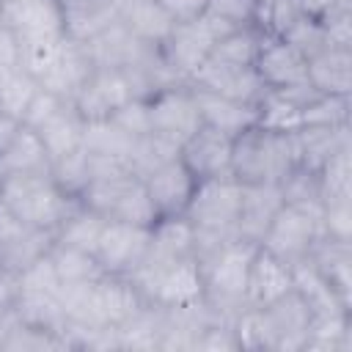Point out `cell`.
Returning a JSON list of instances; mask_svg holds the SVG:
<instances>
[{"mask_svg": "<svg viewBox=\"0 0 352 352\" xmlns=\"http://www.w3.org/2000/svg\"><path fill=\"white\" fill-rule=\"evenodd\" d=\"M280 38L289 41L305 60L314 58L316 52H322L324 47H330L327 33H324V25H322L316 16H311V14H302V16H300V19H297Z\"/></svg>", "mask_w": 352, "mask_h": 352, "instance_id": "cell-38", "label": "cell"}, {"mask_svg": "<svg viewBox=\"0 0 352 352\" xmlns=\"http://www.w3.org/2000/svg\"><path fill=\"white\" fill-rule=\"evenodd\" d=\"M129 280L148 305L165 311L204 302V275L195 256L179 258L165 267H138Z\"/></svg>", "mask_w": 352, "mask_h": 352, "instance_id": "cell-4", "label": "cell"}, {"mask_svg": "<svg viewBox=\"0 0 352 352\" xmlns=\"http://www.w3.org/2000/svg\"><path fill=\"white\" fill-rule=\"evenodd\" d=\"M192 245H195V231L184 214L157 217V223L151 226L148 250H146V258L140 261V267H165L179 258H187V256H192Z\"/></svg>", "mask_w": 352, "mask_h": 352, "instance_id": "cell-21", "label": "cell"}, {"mask_svg": "<svg viewBox=\"0 0 352 352\" xmlns=\"http://www.w3.org/2000/svg\"><path fill=\"white\" fill-rule=\"evenodd\" d=\"M308 80L316 94H352V47H324L308 58Z\"/></svg>", "mask_w": 352, "mask_h": 352, "instance_id": "cell-26", "label": "cell"}, {"mask_svg": "<svg viewBox=\"0 0 352 352\" xmlns=\"http://www.w3.org/2000/svg\"><path fill=\"white\" fill-rule=\"evenodd\" d=\"M204 14L220 19L231 30L234 28H250L258 19V0H209Z\"/></svg>", "mask_w": 352, "mask_h": 352, "instance_id": "cell-39", "label": "cell"}, {"mask_svg": "<svg viewBox=\"0 0 352 352\" xmlns=\"http://www.w3.org/2000/svg\"><path fill=\"white\" fill-rule=\"evenodd\" d=\"M63 14V33L74 41H91L121 19L116 0H58Z\"/></svg>", "mask_w": 352, "mask_h": 352, "instance_id": "cell-23", "label": "cell"}, {"mask_svg": "<svg viewBox=\"0 0 352 352\" xmlns=\"http://www.w3.org/2000/svg\"><path fill=\"white\" fill-rule=\"evenodd\" d=\"M129 99H138V96H135V91H132V85L121 69L94 66L88 80L74 94L72 104L80 110V116L85 121H104Z\"/></svg>", "mask_w": 352, "mask_h": 352, "instance_id": "cell-12", "label": "cell"}, {"mask_svg": "<svg viewBox=\"0 0 352 352\" xmlns=\"http://www.w3.org/2000/svg\"><path fill=\"white\" fill-rule=\"evenodd\" d=\"M110 121H113L121 132H126L129 138H140V135L151 132L148 104H146V99H129L126 104H121V107L110 116Z\"/></svg>", "mask_w": 352, "mask_h": 352, "instance_id": "cell-42", "label": "cell"}, {"mask_svg": "<svg viewBox=\"0 0 352 352\" xmlns=\"http://www.w3.org/2000/svg\"><path fill=\"white\" fill-rule=\"evenodd\" d=\"M104 223H107V217H102L99 212L88 209L85 204H77V206L69 212V217L60 223V228L55 231V242L94 253V250H96V242H99V236H102Z\"/></svg>", "mask_w": 352, "mask_h": 352, "instance_id": "cell-32", "label": "cell"}, {"mask_svg": "<svg viewBox=\"0 0 352 352\" xmlns=\"http://www.w3.org/2000/svg\"><path fill=\"white\" fill-rule=\"evenodd\" d=\"M302 124H319V126H341V124H349V96L316 94L300 110V126Z\"/></svg>", "mask_w": 352, "mask_h": 352, "instance_id": "cell-34", "label": "cell"}, {"mask_svg": "<svg viewBox=\"0 0 352 352\" xmlns=\"http://www.w3.org/2000/svg\"><path fill=\"white\" fill-rule=\"evenodd\" d=\"M91 72H94V60H91L88 50H85V44L66 36L60 50H58V55H55V60L50 63V69L41 74L38 82H41V88L52 91L55 96L72 102Z\"/></svg>", "mask_w": 352, "mask_h": 352, "instance_id": "cell-18", "label": "cell"}, {"mask_svg": "<svg viewBox=\"0 0 352 352\" xmlns=\"http://www.w3.org/2000/svg\"><path fill=\"white\" fill-rule=\"evenodd\" d=\"M231 148H234V138L201 124L192 135H187L179 146V160L184 162V168L192 173L195 182L204 179H214V176H228L231 173Z\"/></svg>", "mask_w": 352, "mask_h": 352, "instance_id": "cell-13", "label": "cell"}, {"mask_svg": "<svg viewBox=\"0 0 352 352\" xmlns=\"http://www.w3.org/2000/svg\"><path fill=\"white\" fill-rule=\"evenodd\" d=\"M294 289L292 264L280 261L264 248H256L248 270V308H267Z\"/></svg>", "mask_w": 352, "mask_h": 352, "instance_id": "cell-17", "label": "cell"}, {"mask_svg": "<svg viewBox=\"0 0 352 352\" xmlns=\"http://www.w3.org/2000/svg\"><path fill=\"white\" fill-rule=\"evenodd\" d=\"M280 206H283L280 184H242V201H239V214H236V239L258 245Z\"/></svg>", "mask_w": 352, "mask_h": 352, "instance_id": "cell-19", "label": "cell"}, {"mask_svg": "<svg viewBox=\"0 0 352 352\" xmlns=\"http://www.w3.org/2000/svg\"><path fill=\"white\" fill-rule=\"evenodd\" d=\"M0 25H6V0H0Z\"/></svg>", "mask_w": 352, "mask_h": 352, "instance_id": "cell-48", "label": "cell"}, {"mask_svg": "<svg viewBox=\"0 0 352 352\" xmlns=\"http://www.w3.org/2000/svg\"><path fill=\"white\" fill-rule=\"evenodd\" d=\"M264 30L250 25V28H234L226 36H220L209 52L212 60L217 63H228V66H253L264 41Z\"/></svg>", "mask_w": 352, "mask_h": 352, "instance_id": "cell-30", "label": "cell"}, {"mask_svg": "<svg viewBox=\"0 0 352 352\" xmlns=\"http://www.w3.org/2000/svg\"><path fill=\"white\" fill-rule=\"evenodd\" d=\"M148 236H151V226L107 220L102 228V236L96 242V250H94L102 272L129 278L146 258Z\"/></svg>", "mask_w": 352, "mask_h": 352, "instance_id": "cell-9", "label": "cell"}, {"mask_svg": "<svg viewBox=\"0 0 352 352\" xmlns=\"http://www.w3.org/2000/svg\"><path fill=\"white\" fill-rule=\"evenodd\" d=\"M242 201V182L228 176L204 179L195 184L184 209L187 223L201 236H236V214Z\"/></svg>", "mask_w": 352, "mask_h": 352, "instance_id": "cell-5", "label": "cell"}, {"mask_svg": "<svg viewBox=\"0 0 352 352\" xmlns=\"http://www.w3.org/2000/svg\"><path fill=\"white\" fill-rule=\"evenodd\" d=\"M302 14L300 0H258L256 28H261L267 36H283Z\"/></svg>", "mask_w": 352, "mask_h": 352, "instance_id": "cell-37", "label": "cell"}, {"mask_svg": "<svg viewBox=\"0 0 352 352\" xmlns=\"http://www.w3.org/2000/svg\"><path fill=\"white\" fill-rule=\"evenodd\" d=\"M22 66V50L19 38L8 25H0V82L11 77Z\"/></svg>", "mask_w": 352, "mask_h": 352, "instance_id": "cell-43", "label": "cell"}, {"mask_svg": "<svg viewBox=\"0 0 352 352\" xmlns=\"http://www.w3.org/2000/svg\"><path fill=\"white\" fill-rule=\"evenodd\" d=\"M50 154L38 135L28 126L14 138V143L0 154V179L11 173H50Z\"/></svg>", "mask_w": 352, "mask_h": 352, "instance_id": "cell-29", "label": "cell"}, {"mask_svg": "<svg viewBox=\"0 0 352 352\" xmlns=\"http://www.w3.org/2000/svg\"><path fill=\"white\" fill-rule=\"evenodd\" d=\"M19 292H41V294H58L60 292V278L52 267L50 253L36 258L30 267L19 272Z\"/></svg>", "mask_w": 352, "mask_h": 352, "instance_id": "cell-40", "label": "cell"}, {"mask_svg": "<svg viewBox=\"0 0 352 352\" xmlns=\"http://www.w3.org/2000/svg\"><path fill=\"white\" fill-rule=\"evenodd\" d=\"M297 168L294 135L253 124L234 138L231 176L242 184H280Z\"/></svg>", "mask_w": 352, "mask_h": 352, "instance_id": "cell-2", "label": "cell"}, {"mask_svg": "<svg viewBox=\"0 0 352 352\" xmlns=\"http://www.w3.org/2000/svg\"><path fill=\"white\" fill-rule=\"evenodd\" d=\"M264 91H275L297 102L300 107L316 96L308 80V60L280 36H264L258 58L253 63Z\"/></svg>", "mask_w": 352, "mask_h": 352, "instance_id": "cell-8", "label": "cell"}, {"mask_svg": "<svg viewBox=\"0 0 352 352\" xmlns=\"http://www.w3.org/2000/svg\"><path fill=\"white\" fill-rule=\"evenodd\" d=\"M50 176H52V182H55L66 195L80 198L82 190H85L88 182H91V154H88V148L80 146V148H74V151H69V154L52 160Z\"/></svg>", "mask_w": 352, "mask_h": 352, "instance_id": "cell-33", "label": "cell"}, {"mask_svg": "<svg viewBox=\"0 0 352 352\" xmlns=\"http://www.w3.org/2000/svg\"><path fill=\"white\" fill-rule=\"evenodd\" d=\"M52 234L33 228L14 217L8 209L0 206V267L11 272H22L36 258L47 256L52 248Z\"/></svg>", "mask_w": 352, "mask_h": 352, "instance_id": "cell-14", "label": "cell"}, {"mask_svg": "<svg viewBox=\"0 0 352 352\" xmlns=\"http://www.w3.org/2000/svg\"><path fill=\"white\" fill-rule=\"evenodd\" d=\"M192 94L198 102L201 124H209L231 138H236L245 129H250L253 124H258V104L236 102V99H228V96H220V94H212L204 88H192Z\"/></svg>", "mask_w": 352, "mask_h": 352, "instance_id": "cell-22", "label": "cell"}, {"mask_svg": "<svg viewBox=\"0 0 352 352\" xmlns=\"http://www.w3.org/2000/svg\"><path fill=\"white\" fill-rule=\"evenodd\" d=\"M50 258H52V267L60 278V286L91 283V280H99L104 275L94 253L72 248V245H60L55 239H52V248H50Z\"/></svg>", "mask_w": 352, "mask_h": 352, "instance_id": "cell-31", "label": "cell"}, {"mask_svg": "<svg viewBox=\"0 0 352 352\" xmlns=\"http://www.w3.org/2000/svg\"><path fill=\"white\" fill-rule=\"evenodd\" d=\"M38 88H41V82L19 66L11 77H6L0 82V110L16 116L22 121V116H25V110H28V104H30V99Z\"/></svg>", "mask_w": 352, "mask_h": 352, "instance_id": "cell-36", "label": "cell"}, {"mask_svg": "<svg viewBox=\"0 0 352 352\" xmlns=\"http://www.w3.org/2000/svg\"><path fill=\"white\" fill-rule=\"evenodd\" d=\"M231 28H226L220 19L201 14L198 19L187 22H173L170 33L160 44V55L168 66V72L179 82H190V77L198 72V66L209 58L214 41L226 36Z\"/></svg>", "mask_w": 352, "mask_h": 352, "instance_id": "cell-7", "label": "cell"}, {"mask_svg": "<svg viewBox=\"0 0 352 352\" xmlns=\"http://www.w3.org/2000/svg\"><path fill=\"white\" fill-rule=\"evenodd\" d=\"M121 22L146 44L160 47L165 41V36L173 28V16L165 11V6L160 0H132L124 11H121Z\"/></svg>", "mask_w": 352, "mask_h": 352, "instance_id": "cell-28", "label": "cell"}, {"mask_svg": "<svg viewBox=\"0 0 352 352\" xmlns=\"http://www.w3.org/2000/svg\"><path fill=\"white\" fill-rule=\"evenodd\" d=\"M300 6L311 16H324L327 11H333L338 6H349V0H300Z\"/></svg>", "mask_w": 352, "mask_h": 352, "instance_id": "cell-47", "label": "cell"}, {"mask_svg": "<svg viewBox=\"0 0 352 352\" xmlns=\"http://www.w3.org/2000/svg\"><path fill=\"white\" fill-rule=\"evenodd\" d=\"M319 187H322V204L336 198H352V179H349V146L336 151L319 170Z\"/></svg>", "mask_w": 352, "mask_h": 352, "instance_id": "cell-35", "label": "cell"}, {"mask_svg": "<svg viewBox=\"0 0 352 352\" xmlns=\"http://www.w3.org/2000/svg\"><path fill=\"white\" fill-rule=\"evenodd\" d=\"M22 121L16 118V116H11V113H6V110H0V154L14 143V138L22 132Z\"/></svg>", "mask_w": 352, "mask_h": 352, "instance_id": "cell-46", "label": "cell"}, {"mask_svg": "<svg viewBox=\"0 0 352 352\" xmlns=\"http://www.w3.org/2000/svg\"><path fill=\"white\" fill-rule=\"evenodd\" d=\"M77 204L80 198L66 195L50 173H11L0 179V206L52 236Z\"/></svg>", "mask_w": 352, "mask_h": 352, "instance_id": "cell-3", "label": "cell"}, {"mask_svg": "<svg viewBox=\"0 0 352 352\" xmlns=\"http://www.w3.org/2000/svg\"><path fill=\"white\" fill-rule=\"evenodd\" d=\"M85 126H88V121L80 116V110L72 102H60L33 132L44 143L50 160H58V157H63V154H69V151L82 146Z\"/></svg>", "mask_w": 352, "mask_h": 352, "instance_id": "cell-24", "label": "cell"}, {"mask_svg": "<svg viewBox=\"0 0 352 352\" xmlns=\"http://www.w3.org/2000/svg\"><path fill=\"white\" fill-rule=\"evenodd\" d=\"M190 85L236 99V102H248V104H258V99L264 96V85L253 66H228L212 58H206L198 66V72L190 77Z\"/></svg>", "mask_w": 352, "mask_h": 352, "instance_id": "cell-16", "label": "cell"}, {"mask_svg": "<svg viewBox=\"0 0 352 352\" xmlns=\"http://www.w3.org/2000/svg\"><path fill=\"white\" fill-rule=\"evenodd\" d=\"M322 231L330 239L349 242L352 236V198H336L322 204Z\"/></svg>", "mask_w": 352, "mask_h": 352, "instance_id": "cell-41", "label": "cell"}, {"mask_svg": "<svg viewBox=\"0 0 352 352\" xmlns=\"http://www.w3.org/2000/svg\"><path fill=\"white\" fill-rule=\"evenodd\" d=\"M6 25L19 41L63 36V14L58 0H8Z\"/></svg>", "mask_w": 352, "mask_h": 352, "instance_id": "cell-20", "label": "cell"}, {"mask_svg": "<svg viewBox=\"0 0 352 352\" xmlns=\"http://www.w3.org/2000/svg\"><path fill=\"white\" fill-rule=\"evenodd\" d=\"M60 102H66V99H60V96H55L52 91H47V88H38L36 94H33V99H30V104H28V110H25V116H22V124L28 126V129H36Z\"/></svg>", "mask_w": 352, "mask_h": 352, "instance_id": "cell-44", "label": "cell"}, {"mask_svg": "<svg viewBox=\"0 0 352 352\" xmlns=\"http://www.w3.org/2000/svg\"><path fill=\"white\" fill-rule=\"evenodd\" d=\"M294 148H297V165L319 170L336 151L349 146V124L341 126H319V124H302L294 132Z\"/></svg>", "mask_w": 352, "mask_h": 352, "instance_id": "cell-27", "label": "cell"}, {"mask_svg": "<svg viewBox=\"0 0 352 352\" xmlns=\"http://www.w3.org/2000/svg\"><path fill=\"white\" fill-rule=\"evenodd\" d=\"M308 261L327 280V286L338 294V300L352 308V248L349 242L322 236L314 245Z\"/></svg>", "mask_w": 352, "mask_h": 352, "instance_id": "cell-25", "label": "cell"}, {"mask_svg": "<svg viewBox=\"0 0 352 352\" xmlns=\"http://www.w3.org/2000/svg\"><path fill=\"white\" fill-rule=\"evenodd\" d=\"M146 104H148L151 132L179 146L187 135H192L201 126V113H198V102H195L190 82H173L157 91L154 96H148Z\"/></svg>", "mask_w": 352, "mask_h": 352, "instance_id": "cell-10", "label": "cell"}, {"mask_svg": "<svg viewBox=\"0 0 352 352\" xmlns=\"http://www.w3.org/2000/svg\"><path fill=\"white\" fill-rule=\"evenodd\" d=\"M143 184L157 209V217H179V214H184L198 182L184 168V162L179 157H173V160L157 165L154 170H148L143 176Z\"/></svg>", "mask_w": 352, "mask_h": 352, "instance_id": "cell-15", "label": "cell"}, {"mask_svg": "<svg viewBox=\"0 0 352 352\" xmlns=\"http://www.w3.org/2000/svg\"><path fill=\"white\" fill-rule=\"evenodd\" d=\"M324 236L322 231V206H305V204H289L275 212L272 223L267 226L258 248L270 250L286 264H297L311 256L314 245Z\"/></svg>", "mask_w": 352, "mask_h": 352, "instance_id": "cell-6", "label": "cell"}, {"mask_svg": "<svg viewBox=\"0 0 352 352\" xmlns=\"http://www.w3.org/2000/svg\"><path fill=\"white\" fill-rule=\"evenodd\" d=\"M264 319L267 333V349H302L311 327V305L302 300L297 289L286 292L280 300L270 302L267 308H258Z\"/></svg>", "mask_w": 352, "mask_h": 352, "instance_id": "cell-11", "label": "cell"}, {"mask_svg": "<svg viewBox=\"0 0 352 352\" xmlns=\"http://www.w3.org/2000/svg\"><path fill=\"white\" fill-rule=\"evenodd\" d=\"M165 6V11L176 19V22H187V19H198L206 11L209 0H160Z\"/></svg>", "mask_w": 352, "mask_h": 352, "instance_id": "cell-45", "label": "cell"}, {"mask_svg": "<svg viewBox=\"0 0 352 352\" xmlns=\"http://www.w3.org/2000/svg\"><path fill=\"white\" fill-rule=\"evenodd\" d=\"M258 245L231 239L217 250L195 258L204 275V302L214 319L231 322L248 308V270Z\"/></svg>", "mask_w": 352, "mask_h": 352, "instance_id": "cell-1", "label": "cell"}]
</instances>
